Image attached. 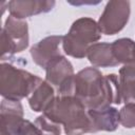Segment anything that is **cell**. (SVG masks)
Here are the masks:
<instances>
[{
    "mask_svg": "<svg viewBox=\"0 0 135 135\" xmlns=\"http://www.w3.org/2000/svg\"><path fill=\"white\" fill-rule=\"evenodd\" d=\"M58 95L78 98L88 110H98L121 103L119 79L115 74L102 75L93 66L69 77L59 88Z\"/></svg>",
    "mask_w": 135,
    "mask_h": 135,
    "instance_id": "obj_1",
    "label": "cell"
},
{
    "mask_svg": "<svg viewBox=\"0 0 135 135\" xmlns=\"http://www.w3.org/2000/svg\"><path fill=\"white\" fill-rule=\"evenodd\" d=\"M43 114L51 120L62 124L66 135L94 133L86 107L74 96H56Z\"/></svg>",
    "mask_w": 135,
    "mask_h": 135,
    "instance_id": "obj_2",
    "label": "cell"
},
{
    "mask_svg": "<svg viewBox=\"0 0 135 135\" xmlns=\"http://www.w3.org/2000/svg\"><path fill=\"white\" fill-rule=\"evenodd\" d=\"M100 38L98 23L92 18L82 17L75 20L68 34L63 36L62 49L66 55L81 59L86 57L89 47Z\"/></svg>",
    "mask_w": 135,
    "mask_h": 135,
    "instance_id": "obj_3",
    "label": "cell"
},
{
    "mask_svg": "<svg viewBox=\"0 0 135 135\" xmlns=\"http://www.w3.org/2000/svg\"><path fill=\"white\" fill-rule=\"evenodd\" d=\"M42 79L9 63L0 65V94L5 99L21 100L30 96Z\"/></svg>",
    "mask_w": 135,
    "mask_h": 135,
    "instance_id": "obj_4",
    "label": "cell"
},
{
    "mask_svg": "<svg viewBox=\"0 0 135 135\" xmlns=\"http://www.w3.org/2000/svg\"><path fill=\"white\" fill-rule=\"evenodd\" d=\"M28 40L27 23L8 16L1 30V59L24 51L28 46Z\"/></svg>",
    "mask_w": 135,
    "mask_h": 135,
    "instance_id": "obj_5",
    "label": "cell"
},
{
    "mask_svg": "<svg viewBox=\"0 0 135 135\" xmlns=\"http://www.w3.org/2000/svg\"><path fill=\"white\" fill-rule=\"evenodd\" d=\"M130 13H131V4L129 1H124V0L109 1L97 22L101 34L104 35L118 34L128 23L130 18Z\"/></svg>",
    "mask_w": 135,
    "mask_h": 135,
    "instance_id": "obj_6",
    "label": "cell"
},
{
    "mask_svg": "<svg viewBox=\"0 0 135 135\" xmlns=\"http://www.w3.org/2000/svg\"><path fill=\"white\" fill-rule=\"evenodd\" d=\"M1 135H18L24 121L23 107L19 100L5 99L1 101L0 108Z\"/></svg>",
    "mask_w": 135,
    "mask_h": 135,
    "instance_id": "obj_7",
    "label": "cell"
},
{
    "mask_svg": "<svg viewBox=\"0 0 135 135\" xmlns=\"http://www.w3.org/2000/svg\"><path fill=\"white\" fill-rule=\"evenodd\" d=\"M63 36H49L40 40L31 47V56L33 61L45 69L46 65L55 58L61 56L60 44H62Z\"/></svg>",
    "mask_w": 135,
    "mask_h": 135,
    "instance_id": "obj_8",
    "label": "cell"
},
{
    "mask_svg": "<svg viewBox=\"0 0 135 135\" xmlns=\"http://www.w3.org/2000/svg\"><path fill=\"white\" fill-rule=\"evenodd\" d=\"M54 6L55 1L47 0H13L8 2L11 16L21 20L41 13H47Z\"/></svg>",
    "mask_w": 135,
    "mask_h": 135,
    "instance_id": "obj_9",
    "label": "cell"
},
{
    "mask_svg": "<svg viewBox=\"0 0 135 135\" xmlns=\"http://www.w3.org/2000/svg\"><path fill=\"white\" fill-rule=\"evenodd\" d=\"M93 123L94 133L98 131L113 132L118 128L119 112L114 107H108L98 110H88Z\"/></svg>",
    "mask_w": 135,
    "mask_h": 135,
    "instance_id": "obj_10",
    "label": "cell"
},
{
    "mask_svg": "<svg viewBox=\"0 0 135 135\" xmlns=\"http://www.w3.org/2000/svg\"><path fill=\"white\" fill-rule=\"evenodd\" d=\"M72 75H74L73 65L63 55L52 60L45 68V80L57 88Z\"/></svg>",
    "mask_w": 135,
    "mask_h": 135,
    "instance_id": "obj_11",
    "label": "cell"
},
{
    "mask_svg": "<svg viewBox=\"0 0 135 135\" xmlns=\"http://www.w3.org/2000/svg\"><path fill=\"white\" fill-rule=\"evenodd\" d=\"M86 57L96 68H113L119 64L113 55L111 43L107 42H97L91 45L88 50Z\"/></svg>",
    "mask_w": 135,
    "mask_h": 135,
    "instance_id": "obj_12",
    "label": "cell"
},
{
    "mask_svg": "<svg viewBox=\"0 0 135 135\" xmlns=\"http://www.w3.org/2000/svg\"><path fill=\"white\" fill-rule=\"evenodd\" d=\"M55 97L53 86L46 80H42L35 91L30 95L28 104L34 112H44Z\"/></svg>",
    "mask_w": 135,
    "mask_h": 135,
    "instance_id": "obj_13",
    "label": "cell"
},
{
    "mask_svg": "<svg viewBox=\"0 0 135 135\" xmlns=\"http://www.w3.org/2000/svg\"><path fill=\"white\" fill-rule=\"evenodd\" d=\"M119 89L121 101L135 103V64H126L119 70Z\"/></svg>",
    "mask_w": 135,
    "mask_h": 135,
    "instance_id": "obj_14",
    "label": "cell"
},
{
    "mask_svg": "<svg viewBox=\"0 0 135 135\" xmlns=\"http://www.w3.org/2000/svg\"><path fill=\"white\" fill-rule=\"evenodd\" d=\"M112 45L113 55L118 63L135 64V42L130 38L115 40Z\"/></svg>",
    "mask_w": 135,
    "mask_h": 135,
    "instance_id": "obj_15",
    "label": "cell"
},
{
    "mask_svg": "<svg viewBox=\"0 0 135 135\" xmlns=\"http://www.w3.org/2000/svg\"><path fill=\"white\" fill-rule=\"evenodd\" d=\"M35 127L39 131L40 135H60L61 124L51 120L44 114L38 116L34 122Z\"/></svg>",
    "mask_w": 135,
    "mask_h": 135,
    "instance_id": "obj_16",
    "label": "cell"
},
{
    "mask_svg": "<svg viewBox=\"0 0 135 135\" xmlns=\"http://www.w3.org/2000/svg\"><path fill=\"white\" fill-rule=\"evenodd\" d=\"M119 122L124 128H135V103H126L120 109Z\"/></svg>",
    "mask_w": 135,
    "mask_h": 135,
    "instance_id": "obj_17",
    "label": "cell"
},
{
    "mask_svg": "<svg viewBox=\"0 0 135 135\" xmlns=\"http://www.w3.org/2000/svg\"><path fill=\"white\" fill-rule=\"evenodd\" d=\"M18 135H40V133L34 123H32L30 120L24 119V121L19 130Z\"/></svg>",
    "mask_w": 135,
    "mask_h": 135,
    "instance_id": "obj_18",
    "label": "cell"
}]
</instances>
